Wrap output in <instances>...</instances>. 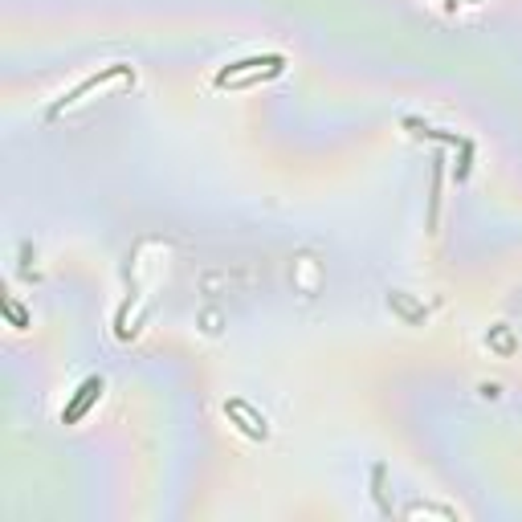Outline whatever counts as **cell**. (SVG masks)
Segmentation results:
<instances>
[{
  "label": "cell",
  "instance_id": "obj_1",
  "mask_svg": "<svg viewBox=\"0 0 522 522\" xmlns=\"http://www.w3.org/2000/svg\"><path fill=\"white\" fill-rule=\"evenodd\" d=\"M98 392H102V379H86V384H82V392H78V400H73V404L66 408L61 416H66V421H78V416H82V412L90 408V400H94Z\"/></svg>",
  "mask_w": 522,
  "mask_h": 522
}]
</instances>
